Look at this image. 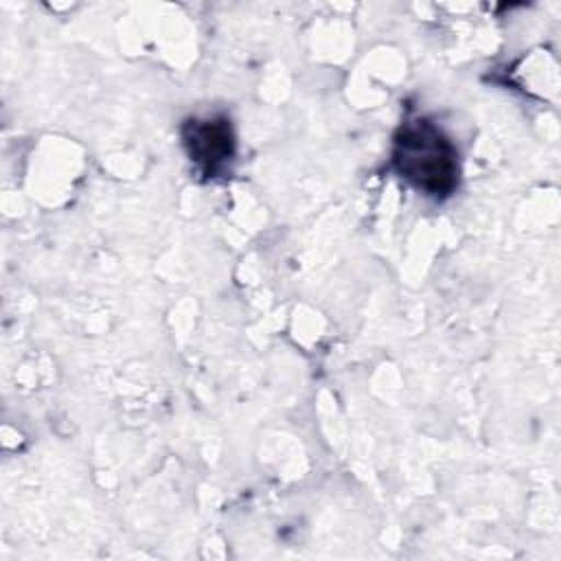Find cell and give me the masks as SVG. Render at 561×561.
Segmentation results:
<instances>
[{
    "label": "cell",
    "instance_id": "1",
    "mask_svg": "<svg viewBox=\"0 0 561 561\" xmlns=\"http://www.w3.org/2000/svg\"><path fill=\"white\" fill-rule=\"evenodd\" d=\"M392 167L425 195L445 197L458 184L456 147L425 118L401 125L392 140Z\"/></svg>",
    "mask_w": 561,
    "mask_h": 561
},
{
    "label": "cell",
    "instance_id": "2",
    "mask_svg": "<svg viewBox=\"0 0 561 561\" xmlns=\"http://www.w3.org/2000/svg\"><path fill=\"white\" fill-rule=\"evenodd\" d=\"M184 145L191 160L202 164L208 173H215L232 156V134L226 118L188 121L184 125Z\"/></svg>",
    "mask_w": 561,
    "mask_h": 561
}]
</instances>
